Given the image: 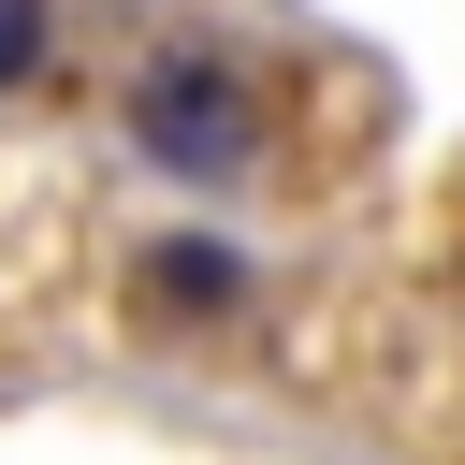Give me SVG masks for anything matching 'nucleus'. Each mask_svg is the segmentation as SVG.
Returning a JSON list of instances; mask_svg holds the SVG:
<instances>
[{
	"mask_svg": "<svg viewBox=\"0 0 465 465\" xmlns=\"http://www.w3.org/2000/svg\"><path fill=\"white\" fill-rule=\"evenodd\" d=\"M116 116H131V160H160V174H189V189H247V174L276 160V87H262L232 44H203V29H160V44L131 58Z\"/></svg>",
	"mask_w": 465,
	"mask_h": 465,
	"instance_id": "1",
	"label": "nucleus"
},
{
	"mask_svg": "<svg viewBox=\"0 0 465 465\" xmlns=\"http://www.w3.org/2000/svg\"><path fill=\"white\" fill-rule=\"evenodd\" d=\"M145 291H160L174 320H232V305H247V262L203 247V232H160V247H145Z\"/></svg>",
	"mask_w": 465,
	"mask_h": 465,
	"instance_id": "2",
	"label": "nucleus"
},
{
	"mask_svg": "<svg viewBox=\"0 0 465 465\" xmlns=\"http://www.w3.org/2000/svg\"><path fill=\"white\" fill-rule=\"evenodd\" d=\"M58 58V0H0V87H44Z\"/></svg>",
	"mask_w": 465,
	"mask_h": 465,
	"instance_id": "3",
	"label": "nucleus"
}]
</instances>
